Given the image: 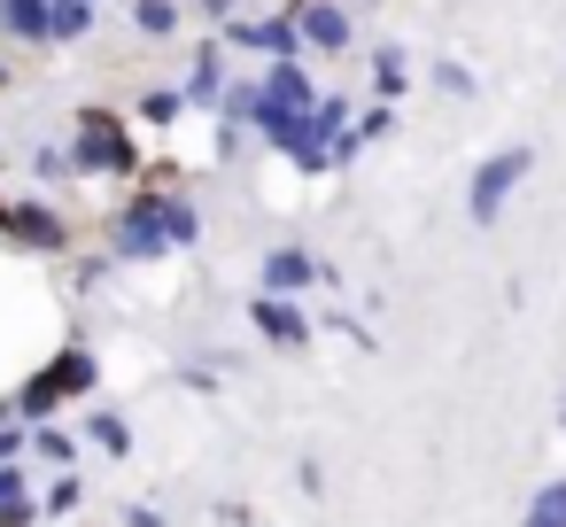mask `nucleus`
Masks as SVG:
<instances>
[{
    "label": "nucleus",
    "mask_w": 566,
    "mask_h": 527,
    "mask_svg": "<svg viewBox=\"0 0 566 527\" xmlns=\"http://www.w3.org/2000/svg\"><path fill=\"white\" fill-rule=\"evenodd\" d=\"M171 117H187V94H179V86H156V94H140V125H171Z\"/></svg>",
    "instance_id": "21"
},
{
    "label": "nucleus",
    "mask_w": 566,
    "mask_h": 527,
    "mask_svg": "<svg viewBox=\"0 0 566 527\" xmlns=\"http://www.w3.org/2000/svg\"><path fill=\"white\" fill-rule=\"evenodd\" d=\"M287 24L318 55H342L349 48V9H342V0H287Z\"/></svg>",
    "instance_id": "9"
},
{
    "label": "nucleus",
    "mask_w": 566,
    "mask_h": 527,
    "mask_svg": "<svg viewBox=\"0 0 566 527\" xmlns=\"http://www.w3.org/2000/svg\"><path fill=\"white\" fill-rule=\"evenodd\" d=\"M0 527H40V496H32L24 465H0Z\"/></svg>",
    "instance_id": "12"
},
{
    "label": "nucleus",
    "mask_w": 566,
    "mask_h": 527,
    "mask_svg": "<svg viewBox=\"0 0 566 527\" xmlns=\"http://www.w3.org/2000/svg\"><path fill=\"white\" fill-rule=\"evenodd\" d=\"M86 442L109 457H133V419L125 411H86Z\"/></svg>",
    "instance_id": "15"
},
{
    "label": "nucleus",
    "mask_w": 566,
    "mask_h": 527,
    "mask_svg": "<svg viewBox=\"0 0 566 527\" xmlns=\"http://www.w3.org/2000/svg\"><path fill=\"white\" fill-rule=\"evenodd\" d=\"M55 9L63 0H0V32L24 48H55Z\"/></svg>",
    "instance_id": "10"
},
{
    "label": "nucleus",
    "mask_w": 566,
    "mask_h": 527,
    "mask_svg": "<svg viewBox=\"0 0 566 527\" xmlns=\"http://www.w3.org/2000/svg\"><path fill=\"white\" fill-rule=\"evenodd\" d=\"M125 527H164V512H156V504H133V512H125Z\"/></svg>",
    "instance_id": "25"
},
{
    "label": "nucleus",
    "mask_w": 566,
    "mask_h": 527,
    "mask_svg": "<svg viewBox=\"0 0 566 527\" xmlns=\"http://www.w3.org/2000/svg\"><path fill=\"white\" fill-rule=\"evenodd\" d=\"M249 326H256L272 349H287V357L311 349V334H318V318H311L295 295H256V303H249Z\"/></svg>",
    "instance_id": "6"
},
{
    "label": "nucleus",
    "mask_w": 566,
    "mask_h": 527,
    "mask_svg": "<svg viewBox=\"0 0 566 527\" xmlns=\"http://www.w3.org/2000/svg\"><path fill=\"white\" fill-rule=\"evenodd\" d=\"M434 86H442V94H473V71H465V63H442Z\"/></svg>",
    "instance_id": "23"
},
{
    "label": "nucleus",
    "mask_w": 566,
    "mask_h": 527,
    "mask_svg": "<svg viewBox=\"0 0 566 527\" xmlns=\"http://www.w3.org/2000/svg\"><path fill=\"white\" fill-rule=\"evenodd\" d=\"M558 426H566V403H558Z\"/></svg>",
    "instance_id": "26"
},
{
    "label": "nucleus",
    "mask_w": 566,
    "mask_h": 527,
    "mask_svg": "<svg viewBox=\"0 0 566 527\" xmlns=\"http://www.w3.org/2000/svg\"><path fill=\"white\" fill-rule=\"evenodd\" d=\"M226 48H249V55H272V63H303V40L287 24V9L280 17H233L226 24Z\"/></svg>",
    "instance_id": "8"
},
{
    "label": "nucleus",
    "mask_w": 566,
    "mask_h": 527,
    "mask_svg": "<svg viewBox=\"0 0 566 527\" xmlns=\"http://www.w3.org/2000/svg\"><path fill=\"white\" fill-rule=\"evenodd\" d=\"M527 527H566V481H543L527 496Z\"/></svg>",
    "instance_id": "19"
},
{
    "label": "nucleus",
    "mask_w": 566,
    "mask_h": 527,
    "mask_svg": "<svg viewBox=\"0 0 566 527\" xmlns=\"http://www.w3.org/2000/svg\"><path fill=\"white\" fill-rule=\"evenodd\" d=\"M365 9H373V0H365Z\"/></svg>",
    "instance_id": "27"
},
{
    "label": "nucleus",
    "mask_w": 566,
    "mask_h": 527,
    "mask_svg": "<svg viewBox=\"0 0 566 527\" xmlns=\"http://www.w3.org/2000/svg\"><path fill=\"white\" fill-rule=\"evenodd\" d=\"M24 450H32V426L24 419H0V465H17Z\"/></svg>",
    "instance_id": "22"
},
{
    "label": "nucleus",
    "mask_w": 566,
    "mask_h": 527,
    "mask_svg": "<svg viewBox=\"0 0 566 527\" xmlns=\"http://www.w3.org/2000/svg\"><path fill=\"white\" fill-rule=\"evenodd\" d=\"M520 527H527V519H520Z\"/></svg>",
    "instance_id": "28"
},
{
    "label": "nucleus",
    "mask_w": 566,
    "mask_h": 527,
    "mask_svg": "<svg viewBox=\"0 0 566 527\" xmlns=\"http://www.w3.org/2000/svg\"><path fill=\"white\" fill-rule=\"evenodd\" d=\"M0 233H9L17 249H32V256H63L71 249V218L55 202H9L0 194Z\"/></svg>",
    "instance_id": "5"
},
{
    "label": "nucleus",
    "mask_w": 566,
    "mask_h": 527,
    "mask_svg": "<svg viewBox=\"0 0 566 527\" xmlns=\"http://www.w3.org/2000/svg\"><path fill=\"white\" fill-rule=\"evenodd\" d=\"M94 388H102V357H94L86 341H63L9 403H17L24 426H40V419H63V403H78V396H94Z\"/></svg>",
    "instance_id": "2"
},
{
    "label": "nucleus",
    "mask_w": 566,
    "mask_h": 527,
    "mask_svg": "<svg viewBox=\"0 0 566 527\" xmlns=\"http://www.w3.org/2000/svg\"><path fill=\"white\" fill-rule=\"evenodd\" d=\"M403 86H411V63H403V48H380V55H373V94H380V102H396Z\"/></svg>",
    "instance_id": "17"
},
{
    "label": "nucleus",
    "mask_w": 566,
    "mask_h": 527,
    "mask_svg": "<svg viewBox=\"0 0 566 527\" xmlns=\"http://www.w3.org/2000/svg\"><path fill=\"white\" fill-rule=\"evenodd\" d=\"M256 102H272V109H318V86H311L303 63H272L256 78Z\"/></svg>",
    "instance_id": "11"
},
{
    "label": "nucleus",
    "mask_w": 566,
    "mask_h": 527,
    "mask_svg": "<svg viewBox=\"0 0 566 527\" xmlns=\"http://www.w3.org/2000/svg\"><path fill=\"white\" fill-rule=\"evenodd\" d=\"M32 179H40V187H71V179H78L71 148H55V140H48V148H32Z\"/></svg>",
    "instance_id": "18"
},
{
    "label": "nucleus",
    "mask_w": 566,
    "mask_h": 527,
    "mask_svg": "<svg viewBox=\"0 0 566 527\" xmlns=\"http://www.w3.org/2000/svg\"><path fill=\"white\" fill-rule=\"evenodd\" d=\"M303 287H342V280H334V264H318L311 249H264V287H256V295H295V303H303Z\"/></svg>",
    "instance_id": "7"
},
{
    "label": "nucleus",
    "mask_w": 566,
    "mask_h": 527,
    "mask_svg": "<svg viewBox=\"0 0 566 527\" xmlns=\"http://www.w3.org/2000/svg\"><path fill=\"white\" fill-rule=\"evenodd\" d=\"M71 164H78V179H133L140 148H133L117 109H78L71 117Z\"/></svg>",
    "instance_id": "3"
},
{
    "label": "nucleus",
    "mask_w": 566,
    "mask_h": 527,
    "mask_svg": "<svg viewBox=\"0 0 566 527\" xmlns=\"http://www.w3.org/2000/svg\"><path fill=\"white\" fill-rule=\"evenodd\" d=\"M86 504V481L78 473H48V488H40V519H71Z\"/></svg>",
    "instance_id": "16"
},
{
    "label": "nucleus",
    "mask_w": 566,
    "mask_h": 527,
    "mask_svg": "<svg viewBox=\"0 0 566 527\" xmlns=\"http://www.w3.org/2000/svg\"><path fill=\"white\" fill-rule=\"evenodd\" d=\"M202 241V210L187 187H133L109 218V256L117 264H156V256H179Z\"/></svg>",
    "instance_id": "1"
},
{
    "label": "nucleus",
    "mask_w": 566,
    "mask_h": 527,
    "mask_svg": "<svg viewBox=\"0 0 566 527\" xmlns=\"http://www.w3.org/2000/svg\"><path fill=\"white\" fill-rule=\"evenodd\" d=\"M32 457H48L55 473H78V434H71L63 419H40V426H32Z\"/></svg>",
    "instance_id": "14"
},
{
    "label": "nucleus",
    "mask_w": 566,
    "mask_h": 527,
    "mask_svg": "<svg viewBox=\"0 0 566 527\" xmlns=\"http://www.w3.org/2000/svg\"><path fill=\"white\" fill-rule=\"evenodd\" d=\"M179 94H187V109H210V102H226V48H202Z\"/></svg>",
    "instance_id": "13"
},
{
    "label": "nucleus",
    "mask_w": 566,
    "mask_h": 527,
    "mask_svg": "<svg viewBox=\"0 0 566 527\" xmlns=\"http://www.w3.org/2000/svg\"><path fill=\"white\" fill-rule=\"evenodd\" d=\"M195 9H202L210 24H233V17H241V0H195Z\"/></svg>",
    "instance_id": "24"
},
{
    "label": "nucleus",
    "mask_w": 566,
    "mask_h": 527,
    "mask_svg": "<svg viewBox=\"0 0 566 527\" xmlns=\"http://www.w3.org/2000/svg\"><path fill=\"white\" fill-rule=\"evenodd\" d=\"M133 24H140L148 40H171V32H179V0H133Z\"/></svg>",
    "instance_id": "20"
},
{
    "label": "nucleus",
    "mask_w": 566,
    "mask_h": 527,
    "mask_svg": "<svg viewBox=\"0 0 566 527\" xmlns=\"http://www.w3.org/2000/svg\"><path fill=\"white\" fill-rule=\"evenodd\" d=\"M527 171H535V148H527V140H520V148L481 156V164H473V179H465V218H473V225H496V218L512 210V194L527 187Z\"/></svg>",
    "instance_id": "4"
}]
</instances>
